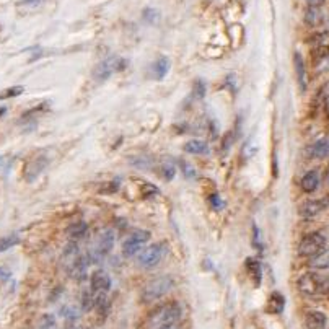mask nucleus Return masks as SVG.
<instances>
[{"label": "nucleus", "instance_id": "37", "mask_svg": "<svg viewBox=\"0 0 329 329\" xmlns=\"http://www.w3.org/2000/svg\"><path fill=\"white\" fill-rule=\"evenodd\" d=\"M321 100H323V106H325L326 113L329 114V85H326L325 88H323V93H321Z\"/></svg>", "mask_w": 329, "mask_h": 329}, {"label": "nucleus", "instance_id": "39", "mask_svg": "<svg viewBox=\"0 0 329 329\" xmlns=\"http://www.w3.org/2000/svg\"><path fill=\"white\" fill-rule=\"evenodd\" d=\"M308 5H312V7H321L323 3H325V0H307Z\"/></svg>", "mask_w": 329, "mask_h": 329}, {"label": "nucleus", "instance_id": "25", "mask_svg": "<svg viewBox=\"0 0 329 329\" xmlns=\"http://www.w3.org/2000/svg\"><path fill=\"white\" fill-rule=\"evenodd\" d=\"M168 69H170V60L166 59V57H160L153 64V73H155V77H157L158 80L165 78V75L168 73Z\"/></svg>", "mask_w": 329, "mask_h": 329}, {"label": "nucleus", "instance_id": "29", "mask_svg": "<svg viewBox=\"0 0 329 329\" xmlns=\"http://www.w3.org/2000/svg\"><path fill=\"white\" fill-rule=\"evenodd\" d=\"M24 91L23 86H11V88H7L3 91H0V100H7V98H15V96H20L21 93Z\"/></svg>", "mask_w": 329, "mask_h": 329}, {"label": "nucleus", "instance_id": "36", "mask_svg": "<svg viewBox=\"0 0 329 329\" xmlns=\"http://www.w3.org/2000/svg\"><path fill=\"white\" fill-rule=\"evenodd\" d=\"M209 202H210V206H212L214 210H222L223 209V201H222V197L219 194H212V196H210Z\"/></svg>", "mask_w": 329, "mask_h": 329}, {"label": "nucleus", "instance_id": "34", "mask_svg": "<svg viewBox=\"0 0 329 329\" xmlns=\"http://www.w3.org/2000/svg\"><path fill=\"white\" fill-rule=\"evenodd\" d=\"M158 192H160V191H158L157 186H153V184L147 183V181H142V196L152 197V196H157Z\"/></svg>", "mask_w": 329, "mask_h": 329}, {"label": "nucleus", "instance_id": "5", "mask_svg": "<svg viewBox=\"0 0 329 329\" xmlns=\"http://www.w3.org/2000/svg\"><path fill=\"white\" fill-rule=\"evenodd\" d=\"M113 248H114V232L111 228L103 230V232L98 235L93 250L88 253L90 263H98V261H101L103 258H106L108 254L113 251Z\"/></svg>", "mask_w": 329, "mask_h": 329}, {"label": "nucleus", "instance_id": "31", "mask_svg": "<svg viewBox=\"0 0 329 329\" xmlns=\"http://www.w3.org/2000/svg\"><path fill=\"white\" fill-rule=\"evenodd\" d=\"M93 305H95V295H93V292H83L82 310L83 312H90V310H93Z\"/></svg>", "mask_w": 329, "mask_h": 329}, {"label": "nucleus", "instance_id": "14", "mask_svg": "<svg viewBox=\"0 0 329 329\" xmlns=\"http://www.w3.org/2000/svg\"><path fill=\"white\" fill-rule=\"evenodd\" d=\"M305 323L308 329H326L328 318L326 315L320 312V310H312L305 316Z\"/></svg>", "mask_w": 329, "mask_h": 329}, {"label": "nucleus", "instance_id": "15", "mask_svg": "<svg viewBox=\"0 0 329 329\" xmlns=\"http://www.w3.org/2000/svg\"><path fill=\"white\" fill-rule=\"evenodd\" d=\"M80 258V251H78V245L77 241H70L67 248L64 250V254H62V264H64L65 271L69 272V269L73 266V263Z\"/></svg>", "mask_w": 329, "mask_h": 329}, {"label": "nucleus", "instance_id": "3", "mask_svg": "<svg viewBox=\"0 0 329 329\" xmlns=\"http://www.w3.org/2000/svg\"><path fill=\"white\" fill-rule=\"evenodd\" d=\"M328 246V238L321 232H312L307 233L305 237L300 240L297 253L302 258H313L321 251H325Z\"/></svg>", "mask_w": 329, "mask_h": 329}, {"label": "nucleus", "instance_id": "13", "mask_svg": "<svg viewBox=\"0 0 329 329\" xmlns=\"http://www.w3.org/2000/svg\"><path fill=\"white\" fill-rule=\"evenodd\" d=\"M88 266H90V259L86 256H80L73 266L69 269V274L72 279H75V281H85L86 276H88Z\"/></svg>", "mask_w": 329, "mask_h": 329}, {"label": "nucleus", "instance_id": "28", "mask_svg": "<svg viewBox=\"0 0 329 329\" xmlns=\"http://www.w3.org/2000/svg\"><path fill=\"white\" fill-rule=\"evenodd\" d=\"M160 171H161V176H163L165 179H168V181H171V179L175 178V175H176V168H175V165H173L171 161H165V163H161Z\"/></svg>", "mask_w": 329, "mask_h": 329}, {"label": "nucleus", "instance_id": "1", "mask_svg": "<svg viewBox=\"0 0 329 329\" xmlns=\"http://www.w3.org/2000/svg\"><path fill=\"white\" fill-rule=\"evenodd\" d=\"M297 289L308 299H321L329 295V276L318 274L315 271L305 272L297 281Z\"/></svg>", "mask_w": 329, "mask_h": 329}, {"label": "nucleus", "instance_id": "10", "mask_svg": "<svg viewBox=\"0 0 329 329\" xmlns=\"http://www.w3.org/2000/svg\"><path fill=\"white\" fill-rule=\"evenodd\" d=\"M90 284H91V292H108L111 290V285H113V282H111V277L106 271L103 269H96L95 272L91 274L90 277Z\"/></svg>", "mask_w": 329, "mask_h": 329}, {"label": "nucleus", "instance_id": "18", "mask_svg": "<svg viewBox=\"0 0 329 329\" xmlns=\"http://www.w3.org/2000/svg\"><path fill=\"white\" fill-rule=\"evenodd\" d=\"M245 268H246L248 272H250V276L253 279V284L256 285V287H259L261 281H263V268H261V263L254 258H248L246 263H245Z\"/></svg>", "mask_w": 329, "mask_h": 329}, {"label": "nucleus", "instance_id": "41", "mask_svg": "<svg viewBox=\"0 0 329 329\" xmlns=\"http://www.w3.org/2000/svg\"><path fill=\"white\" fill-rule=\"evenodd\" d=\"M326 183L329 184V170H328V173H326Z\"/></svg>", "mask_w": 329, "mask_h": 329}, {"label": "nucleus", "instance_id": "32", "mask_svg": "<svg viewBox=\"0 0 329 329\" xmlns=\"http://www.w3.org/2000/svg\"><path fill=\"white\" fill-rule=\"evenodd\" d=\"M142 16H144V20H145L147 23H150V24H155V23L160 20L158 10H155V8H145L144 13H142Z\"/></svg>", "mask_w": 329, "mask_h": 329}, {"label": "nucleus", "instance_id": "7", "mask_svg": "<svg viewBox=\"0 0 329 329\" xmlns=\"http://www.w3.org/2000/svg\"><path fill=\"white\" fill-rule=\"evenodd\" d=\"M148 241H150V232H147V230H137V232L130 233L122 243V256L132 258L139 254Z\"/></svg>", "mask_w": 329, "mask_h": 329}, {"label": "nucleus", "instance_id": "2", "mask_svg": "<svg viewBox=\"0 0 329 329\" xmlns=\"http://www.w3.org/2000/svg\"><path fill=\"white\" fill-rule=\"evenodd\" d=\"M181 316H183V308L179 303L176 302L165 303V305H160L152 312L150 318H148V328L157 329L166 325H176L181 320Z\"/></svg>", "mask_w": 329, "mask_h": 329}, {"label": "nucleus", "instance_id": "30", "mask_svg": "<svg viewBox=\"0 0 329 329\" xmlns=\"http://www.w3.org/2000/svg\"><path fill=\"white\" fill-rule=\"evenodd\" d=\"M39 329H59V326L52 315H44L39 321Z\"/></svg>", "mask_w": 329, "mask_h": 329}, {"label": "nucleus", "instance_id": "9", "mask_svg": "<svg viewBox=\"0 0 329 329\" xmlns=\"http://www.w3.org/2000/svg\"><path fill=\"white\" fill-rule=\"evenodd\" d=\"M124 67H126V60H122L119 57H109V59L103 60V62H100V64L96 65L95 78L100 80V82H103V80L109 78L114 72L124 69Z\"/></svg>", "mask_w": 329, "mask_h": 329}, {"label": "nucleus", "instance_id": "23", "mask_svg": "<svg viewBox=\"0 0 329 329\" xmlns=\"http://www.w3.org/2000/svg\"><path fill=\"white\" fill-rule=\"evenodd\" d=\"M323 21V13L320 7H312V5H308L307 8V13H305V23L308 26H318Z\"/></svg>", "mask_w": 329, "mask_h": 329}, {"label": "nucleus", "instance_id": "11", "mask_svg": "<svg viewBox=\"0 0 329 329\" xmlns=\"http://www.w3.org/2000/svg\"><path fill=\"white\" fill-rule=\"evenodd\" d=\"M305 155H307V158H312V160L326 158L329 155V140L328 139L315 140L313 144H310L305 148Z\"/></svg>", "mask_w": 329, "mask_h": 329}, {"label": "nucleus", "instance_id": "19", "mask_svg": "<svg viewBox=\"0 0 329 329\" xmlns=\"http://www.w3.org/2000/svg\"><path fill=\"white\" fill-rule=\"evenodd\" d=\"M308 264L313 271H326V269H329V251L325 250V251H321L320 254H316V256L310 258Z\"/></svg>", "mask_w": 329, "mask_h": 329}, {"label": "nucleus", "instance_id": "16", "mask_svg": "<svg viewBox=\"0 0 329 329\" xmlns=\"http://www.w3.org/2000/svg\"><path fill=\"white\" fill-rule=\"evenodd\" d=\"M294 64H295V72H297V80H299L300 90L305 91L308 80H307V69H305V60H303L300 52H295L294 55Z\"/></svg>", "mask_w": 329, "mask_h": 329}, {"label": "nucleus", "instance_id": "35", "mask_svg": "<svg viewBox=\"0 0 329 329\" xmlns=\"http://www.w3.org/2000/svg\"><path fill=\"white\" fill-rule=\"evenodd\" d=\"M192 93H194L196 98H204V95H206V83L202 82V80H196L194 82V86H192Z\"/></svg>", "mask_w": 329, "mask_h": 329}, {"label": "nucleus", "instance_id": "20", "mask_svg": "<svg viewBox=\"0 0 329 329\" xmlns=\"http://www.w3.org/2000/svg\"><path fill=\"white\" fill-rule=\"evenodd\" d=\"M315 52L318 54L315 60L316 72H328L329 70V47L315 49Z\"/></svg>", "mask_w": 329, "mask_h": 329}, {"label": "nucleus", "instance_id": "40", "mask_svg": "<svg viewBox=\"0 0 329 329\" xmlns=\"http://www.w3.org/2000/svg\"><path fill=\"white\" fill-rule=\"evenodd\" d=\"M157 329H179V326L176 323V325H166V326H161V328H157Z\"/></svg>", "mask_w": 329, "mask_h": 329}, {"label": "nucleus", "instance_id": "38", "mask_svg": "<svg viewBox=\"0 0 329 329\" xmlns=\"http://www.w3.org/2000/svg\"><path fill=\"white\" fill-rule=\"evenodd\" d=\"M10 279V271L5 268H0V281H7Z\"/></svg>", "mask_w": 329, "mask_h": 329}, {"label": "nucleus", "instance_id": "22", "mask_svg": "<svg viewBox=\"0 0 329 329\" xmlns=\"http://www.w3.org/2000/svg\"><path fill=\"white\" fill-rule=\"evenodd\" d=\"M284 307H285V299L281 292H272L271 297H269V303H268V310L269 313H274L279 315L284 312Z\"/></svg>", "mask_w": 329, "mask_h": 329}, {"label": "nucleus", "instance_id": "6", "mask_svg": "<svg viewBox=\"0 0 329 329\" xmlns=\"http://www.w3.org/2000/svg\"><path fill=\"white\" fill-rule=\"evenodd\" d=\"M166 254V246L165 243H155L150 246H145L144 250L139 253L137 263L140 268L144 269H152L155 266H158L161 263V259L165 258Z\"/></svg>", "mask_w": 329, "mask_h": 329}, {"label": "nucleus", "instance_id": "21", "mask_svg": "<svg viewBox=\"0 0 329 329\" xmlns=\"http://www.w3.org/2000/svg\"><path fill=\"white\" fill-rule=\"evenodd\" d=\"M184 152H188L191 155H206L209 153V144L199 139L189 140L184 144Z\"/></svg>", "mask_w": 329, "mask_h": 329}, {"label": "nucleus", "instance_id": "27", "mask_svg": "<svg viewBox=\"0 0 329 329\" xmlns=\"http://www.w3.org/2000/svg\"><path fill=\"white\" fill-rule=\"evenodd\" d=\"M44 0H20L16 3L18 10H24V11H33L36 8H39Z\"/></svg>", "mask_w": 329, "mask_h": 329}, {"label": "nucleus", "instance_id": "33", "mask_svg": "<svg viewBox=\"0 0 329 329\" xmlns=\"http://www.w3.org/2000/svg\"><path fill=\"white\" fill-rule=\"evenodd\" d=\"M179 165H181V171H183V175L186 178H188V179L196 178V168L191 163H188L186 160H179Z\"/></svg>", "mask_w": 329, "mask_h": 329}, {"label": "nucleus", "instance_id": "4", "mask_svg": "<svg viewBox=\"0 0 329 329\" xmlns=\"http://www.w3.org/2000/svg\"><path fill=\"white\" fill-rule=\"evenodd\" d=\"M173 279L170 276H160L152 279L150 282L145 284L144 290H142V300L145 303H150L155 300H160L173 289Z\"/></svg>", "mask_w": 329, "mask_h": 329}, {"label": "nucleus", "instance_id": "17", "mask_svg": "<svg viewBox=\"0 0 329 329\" xmlns=\"http://www.w3.org/2000/svg\"><path fill=\"white\" fill-rule=\"evenodd\" d=\"M46 163L47 161L44 158H41V157L31 160L28 163V166H26V170H24V178H26L28 181H34V179L41 175V171L44 170Z\"/></svg>", "mask_w": 329, "mask_h": 329}, {"label": "nucleus", "instance_id": "24", "mask_svg": "<svg viewBox=\"0 0 329 329\" xmlns=\"http://www.w3.org/2000/svg\"><path fill=\"white\" fill-rule=\"evenodd\" d=\"M86 232H88V225H86L85 222H77L73 223V225L69 227V230H67V233H69V237L72 238V241H77L80 238H83Z\"/></svg>", "mask_w": 329, "mask_h": 329}, {"label": "nucleus", "instance_id": "12", "mask_svg": "<svg viewBox=\"0 0 329 329\" xmlns=\"http://www.w3.org/2000/svg\"><path fill=\"white\" fill-rule=\"evenodd\" d=\"M320 183H321L320 173L316 171V170H310V171H307L305 175L302 176L300 188H302L303 192H307V194H312V192H315L316 189L320 188Z\"/></svg>", "mask_w": 329, "mask_h": 329}, {"label": "nucleus", "instance_id": "42", "mask_svg": "<svg viewBox=\"0 0 329 329\" xmlns=\"http://www.w3.org/2000/svg\"><path fill=\"white\" fill-rule=\"evenodd\" d=\"M69 329H80V328H77V326H70Z\"/></svg>", "mask_w": 329, "mask_h": 329}, {"label": "nucleus", "instance_id": "26", "mask_svg": "<svg viewBox=\"0 0 329 329\" xmlns=\"http://www.w3.org/2000/svg\"><path fill=\"white\" fill-rule=\"evenodd\" d=\"M18 243H20V237H18L16 233L7 235V237H2V238H0V253L10 250V248H13Z\"/></svg>", "mask_w": 329, "mask_h": 329}, {"label": "nucleus", "instance_id": "8", "mask_svg": "<svg viewBox=\"0 0 329 329\" xmlns=\"http://www.w3.org/2000/svg\"><path fill=\"white\" fill-rule=\"evenodd\" d=\"M329 207V196L318 197V199L305 201L299 209V215L303 220H313Z\"/></svg>", "mask_w": 329, "mask_h": 329}]
</instances>
